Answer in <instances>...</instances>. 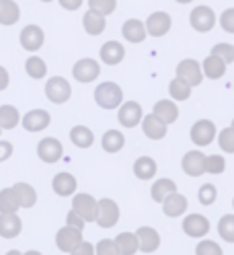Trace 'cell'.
Masks as SVG:
<instances>
[{
  "label": "cell",
  "mask_w": 234,
  "mask_h": 255,
  "mask_svg": "<svg viewBox=\"0 0 234 255\" xmlns=\"http://www.w3.org/2000/svg\"><path fill=\"white\" fill-rule=\"evenodd\" d=\"M173 191H177L175 181H170V179H158V181H154L150 194H152V200L154 202H164V198L170 196Z\"/></svg>",
  "instance_id": "32"
},
{
  "label": "cell",
  "mask_w": 234,
  "mask_h": 255,
  "mask_svg": "<svg viewBox=\"0 0 234 255\" xmlns=\"http://www.w3.org/2000/svg\"><path fill=\"white\" fill-rule=\"evenodd\" d=\"M170 25H173V21H170V17H168L166 12H162V10L152 12L150 17L146 19V29H148V33L154 35V37L166 35L168 31H170Z\"/></svg>",
  "instance_id": "15"
},
{
  "label": "cell",
  "mask_w": 234,
  "mask_h": 255,
  "mask_svg": "<svg viewBox=\"0 0 234 255\" xmlns=\"http://www.w3.org/2000/svg\"><path fill=\"white\" fill-rule=\"evenodd\" d=\"M50 122H52V116L43 109H33L27 116H23V128L27 132H41L50 126Z\"/></svg>",
  "instance_id": "16"
},
{
  "label": "cell",
  "mask_w": 234,
  "mask_h": 255,
  "mask_svg": "<svg viewBox=\"0 0 234 255\" xmlns=\"http://www.w3.org/2000/svg\"><path fill=\"white\" fill-rule=\"evenodd\" d=\"M21 208V200L14 187H4L0 191V214H10Z\"/></svg>",
  "instance_id": "26"
},
{
  "label": "cell",
  "mask_w": 234,
  "mask_h": 255,
  "mask_svg": "<svg viewBox=\"0 0 234 255\" xmlns=\"http://www.w3.org/2000/svg\"><path fill=\"white\" fill-rule=\"evenodd\" d=\"M84 222H86V220H84L80 214H78L74 208L66 214V225H70V227H76V229H82V231H84Z\"/></svg>",
  "instance_id": "47"
},
{
  "label": "cell",
  "mask_w": 234,
  "mask_h": 255,
  "mask_svg": "<svg viewBox=\"0 0 234 255\" xmlns=\"http://www.w3.org/2000/svg\"><path fill=\"white\" fill-rule=\"evenodd\" d=\"M119 220V206L113 200H101L99 202V214H97V225L103 229H111L117 225Z\"/></svg>",
  "instance_id": "10"
},
{
  "label": "cell",
  "mask_w": 234,
  "mask_h": 255,
  "mask_svg": "<svg viewBox=\"0 0 234 255\" xmlns=\"http://www.w3.org/2000/svg\"><path fill=\"white\" fill-rule=\"evenodd\" d=\"M168 93H170V97L177 99V101H185V99H189V95H191V85L183 81L181 76H177L173 83L168 85Z\"/></svg>",
  "instance_id": "36"
},
{
  "label": "cell",
  "mask_w": 234,
  "mask_h": 255,
  "mask_svg": "<svg viewBox=\"0 0 234 255\" xmlns=\"http://www.w3.org/2000/svg\"><path fill=\"white\" fill-rule=\"evenodd\" d=\"M142 107H140V103L136 101H128V103H123L119 107V114H117V120L123 128H136L138 124H142Z\"/></svg>",
  "instance_id": "12"
},
{
  "label": "cell",
  "mask_w": 234,
  "mask_h": 255,
  "mask_svg": "<svg viewBox=\"0 0 234 255\" xmlns=\"http://www.w3.org/2000/svg\"><path fill=\"white\" fill-rule=\"evenodd\" d=\"M88 6L101 14H111L117 6V0H88Z\"/></svg>",
  "instance_id": "42"
},
{
  "label": "cell",
  "mask_w": 234,
  "mask_h": 255,
  "mask_svg": "<svg viewBox=\"0 0 234 255\" xmlns=\"http://www.w3.org/2000/svg\"><path fill=\"white\" fill-rule=\"evenodd\" d=\"M232 128H234V120H232Z\"/></svg>",
  "instance_id": "54"
},
{
  "label": "cell",
  "mask_w": 234,
  "mask_h": 255,
  "mask_svg": "<svg viewBox=\"0 0 234 255\" xmlns=\"http://www.w3.org/2000/svg\"><path fill=\"white\" fill-rule=\"evenodd\" d=\"M115 241H117V247H119V253H121V255H134L136 251H140L138 235L121 233V235H117Z\"/></svg>",
  "instance_id": "31"
},
{
  "label": "cell",
  "mask_w": 234,
  "mask_h": 255,
  "mask_svg": "<svg viewBox=\"0 0 234 255\" xmlns=\"http://www.w3.org/2000/svg\"><path fill=\"white\" fill-rule=\"evenodd\" d=\"M218 233L226 243H234V214H226L218 222Z\"/></svg>",
  "instance_id": "38"
},
{
  "label": "cell",
  "mask_w": 234,
  "mask_h": 255,
  "mask_svg": "<svg viewBox=\"0 0 234 255\" xmlns=\"http://www.w3.org/2000/svg\"><path fill=\"white\" fill-rule=\"evenodd\" d=\"M95 101L99 107L103 109H115L123 103V93L119 89V85L115 83H101L97 89H95Z\"/></svg>",
  "instance_id": "1"
},
{
  "label": "cell",
  "mask_w": 234,
  "mask_h": 255,
  "mask_svg": "<svg viewBox=\"0 0 234 255\" xmlns=\"http://www.w3.org/2000/svg\"><path fill=\"white\" fill-rule=\"evenodd\" d=\"M162 210H164V214L170 216V218H177V216L185 214V210H187V198L181 196V194H177V191H173L170 196L164 198Z\"/></svg>",
  "instance_id": "21"
},
{
  "label": "cell",
  "mask_w": 234,
  "mask_h": 255,
  "mask_svg": "<svg viewBox=\"0 0 234 255\" xmlns=\"http://www.w3.org/2000/svg\"><path fill=\"white\" fill-rule=\"evenodd\" d=\"M58 2H60L62 8H66V10H76V8L82 6V0H58Z\"/></svg>",
  "instance_id": "49"
},
{
  "label": "cell",
  "mask_w": 234,
  "mask_h": 255,
  "mask_svg": "<svg viewBox=\"0 0 234 255\" xmlns=\"http://www.w3.org/2000/svg\"><path fill=\"white\" fill-rule=\"evenodd\" d=\"M19 124V111L14 105H0V128L2 130H12Z\"/></svg>",
  "instance_id": "34"
},
{
  "label": "cell",
  "mask_w": 234,
  "mask_h": 255,
  "mask_svg": "<svg viewBox=\"0 0 234 255\" xmlns=\"http://www.w3.org/2000/svg\"><path fill=\"white\" fill-rule=\"evenodd\" d=\"M197 255H222V249L218 247V243L214 241H201L195 249Z\"/></svg>",
  "instance_id": "45"
},
{
  "label": "cell",
  "mask_w": 234,
  "mask_h": 255,
  "mask_svg": "<svg viewBox=\"0 0 234 255\" xmlns=\"http://www.w3.org/2000/svg\"><path fill=\"white\" fill-rule=\"evenodd\" d=\"M166 126H168V124H164V122L152 111L150 116L144 118L142 130H144V134H146L150 140H162V138L166 136Z\"/></svg>",
  "instance_id": "17"
},
{
  "label": "cell",
  "mask_w": 234,
  "mask_h": 255,
  "mask_svg": "<svg viewBox=\"0 0 234 255\" xmlns=\"http://www.w3.org/2000/svg\"><path fill=\"white\" fill-rule=\"evenodd\" d=\"M199 202L204 204V206H212L218 198V191H216V185L214 183H206V185H201L199 187V194H197Z\"/></svg>",
  "instance_id": "41"
},
{
  "label": "cell",
  "mask_w": 234,
  "mask_h": 255,
  "mask_svg": "<svg viewBox=\"0 0 234 255\" xmlns=\"http://www.w3.org/2000/svg\"><path fill=\"white\" fill-rule=\"evenodd\" d=\"M226 66L228 64L220 58V56H216V54H210L204 64H201V68H204V74L208 78H212V81H218V78H222L226 74Z\"/></svg>",
  "instance_id": "22"
},
{
  "label": "cell",
  "mask_w": 234,
  "mask_h": 255,
  "mask_svg": "<svg viewBox=\"0 0 234 255\" xmlns=\"http://www.w3.org/2000/svg\"><path fill=\"white\" fill-rule=\"evenodd\" d=\"M12 144L10 142H4V140H0V163L2 161H6V158H10V154H12Z\"/></svg>",
  "instance_id": "48"
},
{
  "label": "cell",
  "mask_w": 234,
  "mask_h": 255,
  "mask_svg": "<svg viewBox=\"0 0 234 255\" xmlns=\"http://www.w3.org/2000/svg\"><path fill=\"white\" fill-rule=\"evenodd\" d=\"M101 144L107 152H119L123 148V144H126V138H123V134L117 132V130H109V132L103 134Z\"/></svg>",
  "instance_id": "33"
},
{
  "label": "cell",
  "mask_w": 234,
  "mask_h": 255,
  "mask_svg": "<svg viewBox=\"0 0 234 255\" xmlns=\"http://www.w3.org/2000/svg\"><path fill=\"white\" fill-rule=\"evenodd\" d=\"M121 35L126 37L130 43H142V41L146 39V35H148V29L144 27L142 21L130 19V21L123 23V27H121Z\"/></svg>",
  "instance_id": "18"
},
{
  "label": "cell",
  "mask_w": 234,
  "mask_h": 255,
  "mask_svg": "<svg viewBox=\"0 0 234 255\" xmlns=\"http://www.w3.org/2000/svg\"><path fill=\"white\" fill-rule=\"evenodd\" d=\"M8 83H10V78H8L6 68H4V66H0V91H4V89L8 87Z\"/></svg>",
  "instance_id": "51"
},
{
  "label": "cell",
  "mask_w": 234,
  "mask_h": 255,
  "mask_svg": "<svg viewBox=\"0 0 234 255\" xmlns=\"http://www.w3.org/2000/svg\"><path fill=\"white\" fill-rule=\"evenodd\" d=\"M52 185H54V191L62 198L74 196V191H76V179H74L72 173H58L52 181Z\"/></svg>",
  "instance_id": "24"
},
{
  "label": "cell",
  "mask_w": 234,
  "mask_h": 255,
  "mask_svg": "<svg viewBox=\"0 0 234 255\" xmlns=\"http://www.w3.org/2000/svg\"><path fill=\"white\" fill-rule=\"evenodd\" d=\"M43 41H45V35H43V29L39 25H27L21 31V45H23V50H27V52L41 50Z\"/></svg>",
  "instance_id": "13"
},
{
  "label": "cell",
  "mask_w": 234,
  "mask_h": 255,
  "mask_svg": "<svg viewBox=\"0 0 234 255\" xmlns=\"http://www.w3.org/2000/svg\"><path fill=\"white\" fill-rule=\"evenodd\" d=\"M183 231L187 237H193V239H199L210 233V220L201 214H189L185 220H183Z\"/></svg>",
  "instance_id": "14"
},
{
  "label": "cell",
  "mask_w": 234,
  "mask_h": 255,
  "mask_svg": "<svg viewBox=\"0 0 234 255\" xmlns=\"http://www.w3.org/2000/svg\"><path fill=\"white\" fill-rule=\"evenodd\" d=\"M99 74H101V66L92 58H82L72 66V76L78 83H92Z\"/></svg>",
  "instance_id": "6"
},
{
  "label": "cell",
  "mask_w": 234,
  "mask_h": 255,
  "mask_svg": "<svg viewBox=\"0 0 234 255\" xmlns=\"http://www.w3.org/2000/svg\"><path fill=\"white\" fill-rule=\"evenodd\" d=\"M206 161H208V156L201 150H189L183 156L181 167H183V171L187 175H189V177H199V175L208 173L206 171Z\"/></svg>",
  "instance_id": "8"
},
{
  "label": "cell",
  "mask_w": 234,
  "mask_h": 255,
  "mask_svg": "<svg viewBox=\"0 0 234 255\" xmlns=\"http://www.w3.org/2000/svg\"><path fill=\"white\" fill-rule=\"evenodd\" d=\"M212 54L220 56L226 64H230V62H234V45H230V43H216Z\"/></svg>",
  "instance_id": "43"
},
{
  "label": "cell",
  "mask_w": 234,
  "mask_h": 255,
  "mask_svg": "<svg viewBox=\"0 0 234 255\" xmlns=\"http://www.w3.org/2000/svg\"><path fill=\"white\" fill-rule=\"evenodd\" d=\"M14 191H17V196L21 200V208H33V206H35L37 194H35V189L31 187L29 183H17V185H14Z\"/></svg>",
  "instance_id": "35"
},
{
  "label": "cell",
  "mask_w": 234,
  "mask_h": 255,
  "mask_svg": "<svg viewBox=\"0 0 234 255\" xmlns=\"http://www.w3.org/2000/svg\"><path fill=\"white\" fill-rule=\"evenodd\" d=\"M0 130H2V128H0ZM0 134H2V132H0Z\"/></svg>",
  "instance_id": "56"
},
{
  "label": "cell",
  "mask_w": 234,
  "mask_h": 255,
  "mask_svg": "<svg viewBox=\"0 0 234 255\" xmlns=\"http://www.w3.org/2000/svg\"><path fill=\"white\" fill-rule=\"evenodd\" d=\"M41 2H52V0H41Z\"/></svg>",
  "instance_id": "53"
},
{
  "label": "cell",
  "mask_w": 234,
  "mask_h": 255,
  "mask_svg": "<svg viewBox=\"0 0 234 255\" xmlns=\"http://www.w3.org/2000/svg\"><path fill=\"white\" fill-rule=\"evenodd\" d=\"M232 206H234V200H232Z\"/></svg>",
  "instance_id": "55"
},
{
  "label": "cell",
  "mask_w": 234,
  "mask_h": 255,
  "mask_svg": "<svg viewBox=\"0 0 234 255\" xmlns=\"http://www.w3.org/2000/svg\"><path fill=\"white\" fill-rule=\"evenodd\" d=\"M216 138V126L210 120H199L191 128V140L195 146H208Z\"/></svg>",
  "instance_id": "9"
},
{
  "label": "cell",
  "mask_w": 234,
  "mask_h": 255,
  "mask_svg": "<svg viewBox=\"0 0 234 255\" xmlns=\"http://www.w3.org/2000/svg\"><path fill=\"white\" fill-rule=\"evenodd\" d=\"M220 27L226 33H234V8H226L220 17Z\"/></svg>",
  "instance_id": "46"
},
{
  "label": "cell",
  "mask_w": 234,
  "mask_h": 255,
  "mask_svg": "<svg viewBox=\"0 0 234 255\" xmlns=\"http://www.w3.org/2000/svg\"><path fill=\"white\" fill-rule=\"evenodd\" d=\"M134 173H136V177L142 179V181L152 179L154 175H156V163H154V158H150V156H140L138 161L134 163Z\"/></svg>",
  "instance_id": "30"
},
{
  "label": "cell",
  "mask_w": 234,
  "mask_h": 255,
  "mask_svg": "<svg viewBox=\"0 0 234 255\" xmlns=\"http://www.w3.org/2000/svg\"><path fill=\"white\" fill-rule=\"evenodd\" d=\"M123 58H126V50H123V45L119 41H107L103 43L101 47V60L109 66H115L119 64Z\"/></svg>",
  "instance_id": "23"
},
{
  "label": "cell",
  "mask_w": 234,
  "mask_h": 255,
  "mask_svg": "<svg viewBox=\"0 0 234 255\" xmlns=\"http://www.w3.org/2000/svg\"><path fill=\"white\" fill-rule=\"evenodd\" d=\"M97 253L99 255H121L119 247H117V241H111V239H103V241H99Z\"/></svg>",
  "instance_id": "44"
},
{
  "label": "cell",
  "mask_w": 234,
  "mask_h": 255,
  "mask_svg": "<svg viewBox=\"0 0 234 255\" xmlns=\"http://www.w3.org/2000/svg\"><path fill=\"white\" fill-rule=\"evenodd\" d=\"M82 243V229H76L66 225L64 229H60L56 235V247L62 253H74V249Z\"/></svg>",
  "instance_id": "3"
},
{
  "label": "cell",
  "mask_w": 234,
  "mask_h": 255,
  "mask_svg": "<svg viewBox=\"0 0 234 255\" xmlns=\"http://www.w3.org/2000/svg\"><path fill=\"white\" fill-rule=\"evenodd\" d=\"M92 253H95V247H92L90 243H84V241L74 249V255H92Z\"/></svg>",
  "instance_id": "50"
},
{
  "label": "cell",
  "mask_w": 234,
  "mask_h": 255,
  "mask_svg": "<svg viewBox=\"0 0 234 255\" xmlns=\"http://www.w3.org/2000/svg\"><path fill=\"white\" fill-rule=\"evenodd\" d=\"M177 76H181L183 81H187L191 87H197L204 81V68H201L195 60H181L177 66Z\"/></svg>",
  "instance_id": "11"
},
{
  "label": "cell",
  "mask_w": 234,
  "mask_h": 255,
  "mask_svg": "<svg viewBox=\"0 0 234 255\" xmlns=\"http://www.w3.org/2000/svg\"><path fill=\"white\" fill-rule=\"evenodd\" d=\"M72 208L80 214L86 222H97V214H99V202H95V198L88 194H76L72 198Z\"/></svg>",
  "instance_id": "4"
},
{
  "label": "cell",
  "mask_w": 234,
  "mask_h": 255,
  "mask_svg": "<svg viewBox=\"0 0 234 255\" xmlns=\"http://www.w3.org/2000/svg\"><path fill=\"white\" fill-rule=\"evenodd\" d=\"M21 19L19 4L14 0H0V25H14Z\"/></svg>",
  "instance_id": "27"
},
{
  "label": "cell",
  "mask_w": 234,
  "mask_h": 255,
  "mask_svg": "<svg viewBox=\"0 0 234 255\" xmlns=\"http://www.w3.org/2000/svg\"><path fill=\"white\" fill-rule=\"evenodd\" d=\"M82 25H84V31L88 35H101L103 31H105V14L97 12V10H88L84 12V17H82Z\"/></svg>",
  "instance_id": "25"
},
{
  "label": "cell",
  "mask_w": 234,
  "mask_h": 255,
  "mask_svg": "<svg viewBox=\"0 0 234 255\" xmlns=\"http://www.w3.org/2000/svg\"><path fill=\"white\" fill-rule=\"evenodd\" d=\"M45 95H48V99L56 105H62L70 99L72 95V87L66 78L62 76H52L48 83H45Z\"/></svg>",
  "instance_id": "2"
},
{
  "label": "cell",
  "mask_w": 234,
  "mask_h": 255,
  "mask_svg": "<svg viewBox=\"0 0 234 255\" xmlns=\"http://www.w3.org/2000/svg\"><path fill=\"white\" fill-rule=\"evenodd\" d=\"M154 114L158 116L164 124H173V122H177V118H179V109H177V105H175V101H168V99H162V101H158L154 105Z\"/></svg>",
  "instance_id": "29"
},
{
  "label": "cell",
  "mask_w": 234,
  "mask_h": 255,
  "mask_svg": "<svg viewBox=\"0 0 234 255\" xmlns=\"http://www.w3.org/2000/svg\"><path fill=\"white\" fill-rule=\"evenodd\" d=\"M218 144H220V148L224 152H234V128H224V130L220 132V136H218Z\"/></svg>",
  "instance_id": "39"
},
{
  "label": "cell",
  "mask_w": 234,
  "mask_h": 255,
  "mask_svg": "<svg viewBox=\"0 0 234 255\" xmlns=\"http://www.w3.org/2000/svg\"><path fill=\"white\" fill-rule=\"evenodd\" d=\"M25 70L31 78H43L45 72H48V66H45V62L39 56H33L25 62Z\"/></svg>",
  "instance_id": "37"
},
{
  "label": "cell",
  "mask_w": 234,
  "mask_h": 255,
  "mask_svg": "<svg viewBox=\"0 0 234 255\" xmlns=\"http://www.w3.org/2000/svg\"><path fill=\"white\" fill-rule=\"evenodd\" d=\"M70 140L76 148H90L92 142H95V136L86 126H74L70 130Z\"/></svg>",
  "instance_id": "28"
},
{
  "label": "cell",
  "mask_w": 234,
  "mask_h": 255,
  "mask_svg": "<svg viewBox=\"0 0 234 255\" xmlns=\"http://www.w3.org/2000/svg\"><path fill=\"white\" fill-rule=\"evenodd\" d=\"M138 241H140V251L142 253H152L160 247V235L150 227H142L136 231Z\"/></svg>",
  "instance_id": "19"
},
{
  "label": "cell",
  "mask_w": 234,
  "mask_h": 255,
  "mask_svg": "<svg viewBox=\"0 0 234 255\" xmlns=\"http://www.w3.org/2000/svg\"><path fill=\"white\" fill-rule=\"evenodd\" d=\"M23 229V222L17 216V212H10V214H0V237L4 239H14L19 237Z\"/></svg>",
  "instance_id": "20"
},
{
  "label": "cell",
  "mask_w": 234,
  "mask_h": 255,
  "mask_svg": "<svg viewBox=\"0 0 234 255\" xmlns=\"http://www.w3.org/2000/svg\"><path fill=\"white\" fill-rule=\"evenodd\" d=\"M62 154H64V146H62V142L58 138H43L37 144V156L48 165L58 163Z\"/></svg>",
  "instance_id": "7"
},
{
  "label": "cell",
  "mask_w": 234,
  "mask_h": 255,
  "mask_svg": "<svg viewBox=\"0 0 234 255\" xmlns=\"http://www.w3.org/2000/svg\"><path fill=\"white\" fill-rule=\"evenodd\" d=\"M224 169H226L224 156H220V154H210V156H208V161H206V171H208V173L220 175V173H224Z\"/></svg>",
  "instance_id": "40"
},
{
  "label": "cell",
  "mask_w": 234,
  "mask_h": 255,
  "mask_svg": "<svg viewBox=\"0 0 234 255\" xmlns=\"http://www.w3.org/2000/svg\"><path fill=\"white\" fill-rule=\"evenodd\" d=\"M177 2H181V4H187V2H191V0H177Z\"/></svg>",
  "instance_id": "52"
},
{
  "label": "cell",
  "mask_w": 234,
  "mask_h": 255,
  "mask_svg": "<svg viewBox=\"0 0 234 255\" xmlns=\"http://www.w3.org/2000/svg\"><path fill=\"white\" fill-rule=\"evenodd\" d=\"M189 21H191V27L199 33H208V31L214 29L216 25V12L210 8V6H195L189 14Z\"/></svg>",
  "instance_id": "5"
}]
</instances>
